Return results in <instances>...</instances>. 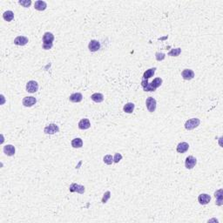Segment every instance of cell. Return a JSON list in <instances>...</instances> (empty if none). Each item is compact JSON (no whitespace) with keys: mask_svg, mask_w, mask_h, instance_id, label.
Segmentation results:
<instances>
[{"mask_svg":"<svg viewBox=\"0 0 223 223\" xmlns=\"http://www.w3.org/2000/svg\"><path fill=\"white\" fill-rule=\"evenodd\" d=\"M155 58L157 59V61H162L164 60L166 58V55L164 53H160V52H156L155 53Z\"/></svg>","mask_w":223,"mask_h":223,"instance_id":"cell-31","label":"cell"},{"mask_svg":"<svg viewBox=\"0 0 223 223\" xmlns=\"http://www.w3.org/2000/svg\"><path fill=\"white\" fill-rule=\"evenodd\" d=\"M134 107H135V106H134V103L129 102V103H126V105L124 106L123 110H124V112L126 113H132L134 112Z\"/></svg>","mask_w":223,"mask_h":223,"instance_id":"cell-23","label":"cell"},{"mask_svg":"<svg viewBox=\"0 0 223 223\" xmlns=\"http://www.w3.org/2000/svg\"><path fill=\"white\" fill-rule=\"evenodd\" d=\"M3 19L7 21V22H10L11 20L14 19V13L11 10H6L5 12H4L3 14Z\"/></svg>","mask_w":223,"mask_h":223,"instance_id":"cell-21","label":"cell"},{"mask_svg":"<svg viewBox=\"0 0 223 223\" xmlns=\"http://www.w3.org/2000/svg\"><path fill=\"white\" fill-rule=\"evenodd\" d=\"M155 67L150 68V69L146 70L145 72H144V74H143V79H148V78H150L151 77H153L154 75V73H155Z\"/></svg>","mask_w":223,"mask_h":223,"instance_id":"cell-20","label":"cell"},{"mask_svg":"<svg viewBox=\"0 0 223 223\" xmlns=\"http://www.w3.org/2000/svg\"><path fill=\"white\" fill-rule=\"evenodd\" d=\"M19 4H21L25 8H29L31 4V0H19Z\"/></svg>","mask_w":223,"mask_h":223,"instance_id":"cell-28","label":"cell"},{"mask_svg":"<svg viewBox=\"0 0 223 223\" xmlns=\"http://www.w3.org/2000/svg\"><path fill=\"white\" fill-rule=\"evenodd\" d=\"M189 148V145L186 142H180L177 145V152L179 154H184Z\"/></svg>","mask_w":223,"mask_h":223,"instance_id":"cell-16","label":"cell"},{"mask_svg":"<svg viewBox=\"0 0 223 223\" xmlns=\"http://www.w3.org/2000/svg\"><path fill=\"white\" fill-rule=\"evenodd\" d=\"M34 8L37 10L43 11V10H45L47 8V4H46L45 1L38 0V1H36L35 4H34Z\"/></svg>","mask_w":223,"mask_h":223,"instance_id":"cell-11","label":"cell"},{"mask_svg":"<svg viewBox=\"0 0 223 223\" xmlns=\"http://www.w3.org/2000/svg\"><path fill=\"white\" fill-rule=\"evenodd\" d=\"M27 43H28V38H26L25 36H19L14 39V44L17 45L23 46V45H25Z\"/></svg>","mask_w":223,"mask_h":223,"instance_id":"cell-15","label":"cell"},{"mask_svg":"<svg viewBox=\"0 0 223 223\" xmlns=\"http://www.w3.org/2000/svg\"><path fill=\"white\" fill-rule=\"evenodd\" d=\"M37 102L36 98L30 96V97H25L23 98V105L25 107H33Z\"/></svg>","mask_w":223,"mask_h":223,"instance_id":"cell-7","label":"cell"},{"mask_svg":"<svg viewBox=\"0 0 223 223\" xmlns=\"http://www.w3.org/2000/svg\"><path fill=\"white\" fill-rule=\"evenodd\" d=\"M110 198H111V192H110V191H107V192H106V193L104 194V195H103V198H102V200H101V202L103 204L107 203V201H108Z\"/></svg>","mask_w":223,"mask_h":223,"instance_id":"cell-29","label":"cell"},{"mask_svg":"<svg viewBox=\"0 0 223 223\" xmlns=\"http://www.w3.org/2000/svg\"><path fill=\"white\" fill-rule=\"evenodd\" d=\"M121 160H122V155L120 154H119V153L115 154V155L113 157V162L114 163H119Z\"/></svg>","mask_w":223,"mask_h":223,"instance_id":"cell-32","label":"cell"},{"mask_svg":"<svg viewBox=\"0 0 223 223\" xmlns=\"http://www.w3.org/2000/svg\"><path fill=\"white\" fill-rule=\"evenodd\" d=\"M83 99V95L80 92H75L72 93L70 97H69V100L72 103H79L81 102Z\"/></svg>","mask_w":223,"mask_h":223,"instance_id":"cell-12","label":"cell"},{"mask_svg":"<svg viewBox=\"0 0 223 223\" xmlns=\"http://www.w3.org/2000/svg\"><path fill=\"white\" fill-rule=\"evenodd\" d=\"M91 98L92 101H94L96 103H101L104 100V95L102 93H99V92H95L91 96Z\"/></svg>","mask_w":223,"mask_h":223,"instance_id":"cell-19","label":"cell"},{"mask_svg":"<svg viewBox=\"0 0 223 223\" xmlns=\"http://www.w3.org/2000/svg\"><path fill=\"white\" fill-rule=\"evenodd\" d=\"M59 127L56 124H49L44 129V133L46 134H54L56 133H58Z\"/></svg>","mask_w":223,"mask_h":223,"instance_id":"cell-5","label":"cell"},{"mask_svg":"<svg viewBox=\"0 0 223 223\" xmlns=\"http://www.w3.org/2000/svg\"><path fill=\"white\" fill-rule=\"evenodd\" d=\"M91 127V123L88 119H82L78 122V128L80 130H87Z\"/></svg>","mask_w":223,"mask_h":223,"instance_id":"cell-13","label":"cell"},{"mask_svg":"<svg viewBox=\"0 0 223 223\" xmlns=\"http://www.w3.org/2000/svg\"><path fill=\"white\" fill-rule=\"evenodd\" d=\"M53 43L52 42H43V48L45 50H50L52 48Z\"/></svg>","mask_w":223,"mask_h":223,"instance_id":"cell-30","label":"cell"},{"mask_svg":"<svg viewBox=\"0 0 223 223\" xmlns=\"http://www.w3.org/2000/svg\"><path fill=\"white\" fill-rule=\"evenodd\" d=\"M210 201H211V196L207 194H200L198 197V201L201 205H207L210 202Z\"/></svg>","mask_w":223,"mask_h":223,"instance_id":"cell-10","label":"cell"},{"mask_svg":"<svg viewBox=\"0 0 223 223\" xmlns=\"http://www.w3.org/2000/svg\"><path fill=\"white\" fill-rule=\"evenodd\" d=\"M72 146L74 148H80L83 146V140L80 138H76L72 140Z\"/></svg>","mask_w":223,"mask_h":223,"instance_id":"cell-22","label":"cell"},{"mask_svg":"<svg viewBox=\"0 0 223 223\" xmlns=\"http://www.w3.org/2000/svg\"><path fill=\"white\" fill-rule=\"evenodd\" d=\"M145 106L148 110V112L150 113H154L156 110V107H157V102H156L155 98L153 97H148L145 100Z\"/></svg>","mask_w":223,"mask_h":223,"instance_id":"cell-2","label":"cell"},{"mask_svg":"<svg viewBox=\"0 0 223 223\" xmlns=\"http://www.w3.org/2000/svg\"><path fill=\"white\" fill-rule=\"evenodd\" d=\"M4 153L7 156H13L15 154V147L12 145H6L4 146Z\"/></svg>","mask_w":223,"mask_h":223,"instance_id":"cell-17","label":"cell"},{"mask_svg":"<svg viewBox=\"0 0 223 223\" xmlns=\"http://www.w3.org/2000/svg\"><path fill=\"white\" fill-rule=\"evenodd\" d=\"M223 190L222 189H219L214 193V196L216 198V202L215 204L217 206H222L223 204Z\"/></svg>","mask_w":223,"mask_h":223,"instance_id":"cell-14","label":"cell"},{"mask_svg":"<svg viewBox=\"0 0 223 223\" xmlns=\"http://www.w3.org/2000/svg\"><path fill=\"white\" fill-rule=\"evenodd\" d=\"M150 84H151L152 87L154 88L156 90L157 88L160 87L162 85V79L160 78H155L152 81V83H150Z\"/></svg>","mask_w":223,"mask_h":223,"instance_id":"cell-25","label":"cell"},{"mask_svg":"<svg viewBox=\"0 0 223 223\" xmlns=\"http://www.w3.org/2000/svg\"><path fill=\"white\" fill-rule=\"evenodd\" d=\"M196 163H197L196 158H194V156L190 155L186 159L185 166H186V168H187V169H192V168H194V166L196 165Z\"/></svg>","mask_w":223,"mask_h":223,"instance_id":"cell-6","label":"cell"},{"mask_svg":"<svg viewBox=\"0 0 223 223\" xmlns=\"http://www.w3.org/2000/svg\"><path fill=\"white\" fill-rule=\"evenodd\" d=\"M39 90V84L37 81L31 80L26 84V91L30 93H35Z\"/></svg>","mask_w":223,"mask_h":223,"instance_id":"cell-4","label":"cell"},{"mask_svg":"<svg viewBox=\"0 0 223 223\" xmlns=\"http://www.w3.org/2000/svg\"><path fill=\"white\" fill-rule=\"evenodd\" d=\"M181 52V49L180 48H175V49H172L168 53L167 55L168 56H171V57H178Z\"/></svg>","mask_w":223,"mask_h":223,"instance_id":"cell-26","label":"cell"},{"mask_svg":"<svg viewBox=\"0 0 223 223\" xmlns=\"http://www.w3.org/2000/svg\"><path fill=\"white\" fill-rule=\"evenodd\" d=\"M69 190L71 193H75L77 192L78 194H83L85 192H86V187L82 185L77 184V183H72L70 187H69Z\"/></svg>","mask_w":223,"mask_h":223,"instance_id":"cell-3","label":"cell"},{"mask_svg":"<svg viewBox=\"0 0 223 223\" xmlns=\"http://www.w3.org/2000/svg\"><path fill=\"white\" fill-rule=\"evenodd\" d=\"M141 86L145 92H154L155 91V89L152 87L151 84L148 82V79H143L141 81Z\"/></svg>","mask_w":223,"mask_h":223,"instance_id":"cell-18","label":"cell"},{"mask_svg":"<svg viewBox=\"0 0 223 223\" xmlns=\"http://www.w3.org/2000/svg\"><path fill=\"white\" fill-rule=\"evenodd\" d=\"M201 124V120L200 119H197V118H193V119H190L186 121L185 123V128L188 131H191V130H194V128H196L197 126H200Z\"/></svg>","mask_w":223,"mask_h":223,"instance_id":"cell-1","label":"cell"},{"mask_svg":"<svg viewBox=\"0 0 223 223\" xmlns=\"http://www.w3.org/2000/svg\"><path fill=\"white\" fill-rule=\"evenodd\" d=\"M103 160L107 165H112L113 163V157L111 154H107L103 158Z\"/></svg>","mask_w":223,"mask_h":223,"instance_id":"cell-27","label":"cell"},{"mask_svg":"<svg viewBox=\"0 0 223 223\" xmlns=\"http://www.w3.org/2000/svg\"><path fill=\"white\" fill-rule=\"evenodd\" d=\"M54 40V35L51 32H45L43 36V42H52Z\"/></svg>","mask_w":223,"mask_h":223,"instance_id":"cell-24","label":"cell"},{"mask_svg":"<svg viewBox=\"0 0 223 223\" xmlns=\"http://www.w3.org/2000/svg\"><path fill=\"white\" fill-rule=\"evenodd\" d=\"M181 76L185 80H191L194 78V72L191 69H185L181 72Z\"/></svg>","mask_w":223,"mask_h":223,"instance_id":"cell-9","label":"cell"},{"mask_svg":"<svg viewBox=\"0 0 223 223\" xmlns=\"http://www.w3.org/2000/svg\"><path fill=\"white\" fill-rule=\"evenodd\" d=\"M88 49L90 51L92 52H94V51H97L100 49V43L98 41V40H95V39H92L90 41L89 45H88Z\"/></svg>","mask_w":223,"mask_h":223,"instance_id":"cell-8","label":"cell"}]
</instances>
